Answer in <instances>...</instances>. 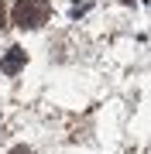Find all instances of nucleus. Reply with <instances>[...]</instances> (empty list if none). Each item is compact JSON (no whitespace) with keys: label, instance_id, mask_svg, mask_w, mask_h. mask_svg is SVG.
<instances>
[{"label":"nucleus","instance_id":"obj_3","mask_svg":"<svg viewBox=\"0 0 151 154\" xmlns=\"http://www.w3.org/2000/svg\"><path fill=\"white\" fill-rule=\"evenodd\" d=\"M7 154H31V151H28V147H11Z\"/></svg>","mask_w":151,"mask_h":154},{"label":"nucleus","instance_id":"obj_2","mask_svg":"<svg viewBox=\"0 0 151 154\" xmlns=\"http://www.w3.org/2000/svg\"><path fill=\"white\" fill-rule=\"evenodd\" d=\"M24 62H28V51H24L21 45H14V48H7V55H4V62H0V69H4L7 75H14V72L24 69Z\"/></svg>","mask_w":151,"mask_h":154},{"label":"nucleus","instance_id":"obj_1","mask_svg":"<svg viewBox=\"0 0 151 154\" xmlns=\"http://www.w3.org/2000/svg\"><path fill=\"white\" fill-rule=\"evenodd\" d=\"M11 17L17 28H41L48 21V0H14Z\"/></svg>","mask_w":151,"mask_h":154},{"label":"nucleus","instance_id":"obj_4","mask_svg":"<svg viewBox=\"0 0 151 154\" xmlns=\"http://www.w3.org/2000/svg\"><path fill=\"white\" fill-rule=\"evenodd\" d=\"M0 31H4V4H0Z\"/></svg>","mask_w":151,"mask_h":154}]
</instances>
